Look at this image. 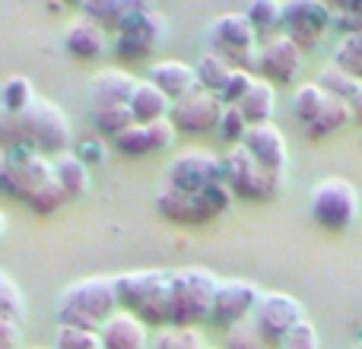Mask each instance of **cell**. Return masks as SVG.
Listing matches in <instances>:
<instances>
[{"label":"cell","instance_id":"d4e9b609","mask_svg":"<svg viewBox=\"0 0 362 349\" xmlns=\"http://www.w3.org/2000/svg\"><path fill=\"white\" fill-rule=\"evenodd\" d=\"M121 35H137L144 38V42H150L153 48H156V42L165 35V16H159L156 10H150V6H140L134 4V10L127 13V19L121 23Z\"/></svg>","mask_w":362,"mask_h":349},{"label":"cell","instance_id":"30bf717a","mask_svg":"<svg viewBox=\"0 0 362 349\" xmlns=\"http://www.w3.org/2000/svg\"><path fill=\"white\" fill-rule=\"evenodd\" d=\"M223 159L213 150H187L175 156L165 172V187L181 194H200L213 184H223Z\"/></svg>","mask_w":362,"mask_h":349},{"label":"cell","instance_id":"6da1fadb","mask_svg":"<svg viewBox=\"0 0 362 349\" xmlns=\"http://www.w3.org/2000/svg\"><path fill=\"white\" fill-rule=\"evenodd\" d=\"M118 312V295H115V276H86L61 292L57 299V321L64 327H80L95 331Z\"/></svg>","mask_w":362,"mask_h":349},{"label":"cell","instance_id":"9c48e42d","mask_svg":"<svg viewBox=\"0 0 362 349\" xmlns=\"http://www.w3.org/2000/svg\"><path fill=\"white\" fill-rule=\"evenodd\" d=\"M51 178H54V162H48L38 153H29L25 146L6 153L4 165H0V187L19 200H29Z\"/></svg>","mask_w":362,"mask_h":349},{"label":"cell","instance_id":"ac0fdd59","mask_svg":"<svg viewBox=\"0 0 362 349\" xmlns=\"http://www.w3.org/2000/svg\"><path fill=\"white\" fill-rule=\"evenodd\" d=\"M137 76H131L127 70H118V67H108V70H99L89 83V93H93V102H95V112L102 108H118V105H131V95L137 89Z\"/></svg>","mask_w":362,"mask_h":349},{"label":"cell","instance_id":"f6af8a7d","mask_svg":"<svg viewBox=\"0 0 362 349\" xmlns=\"http://www.w3.org/2000/svg\"><path fill=\"white\" fill-rule=\"evenodd\" d=\"M80 150H83V153H76V159H80L86 169H89V162H102V159H105V146H102V143L95 146L93 140H83Z\"/></svg>","mask_w":362,"mask_h":349},{"label":"cell","instance_id":"e0dca14e","mask_svg":"<svg viewBox=\"0 0 362 349\" xmlns=\"http://www.w3.org/2000/svg\"><path fill=\"white\" fill-rule=\"evenodd\" d=\"M242 146L264 165V169L276 172V174H286V165H289V150H286V137L283 131L270 121V124H257L245 134Z\"/></svg>","mask_w":362,"mask_h":349},{"label":"cell","instance_id":"52a82bcc","mask_svg":"<svg viewBox=\"0 0 362 349\" xmlns=\"http://www.w3.org/2000/svg\"><path fill=\"white\" fill-rule=\"evenodd\" d=\"M359 213V194L346 178H325L312 191V216L321 229H350Z\"/></svg>","mask_w":362,"mask_h":349},{"label":"cell","instance_id":"ee69618b","mask_svg":"<svg viewBox=\"0 0 362 349\" xmlns=\"http://www.w3.org/2000/svg\"><path fill=\"white\" fill-rule=\"evenodd\" d=\"M19 337H23V324L0 318V349H16Z\"/></svg>","mask_w":362,"mask_h":349},{"label":"cell","instance_id":"d590c367","mask_svg":"<svg viewBox=\"0 0 362 349\" xmlns=\"http://www.w3.org/2000/svg\"><path fill=\"white\" fill-rule=\"evenodd\" d=\"M216 131L223 140H229L232 146H238L245 140V134L251 131V124L245 121V114L238 112V105H223V118H219Z\"/></svg>","mask_w":362,"mask_h":349},{"label":"cell","instance_id":"7c38bea8","mask_svg":"<svg viewBox=\"0 0 362 349\" xmlns=\"http://www.w3.org/2000/svg\"><path fill=\"white\" fill-rule=\"evenodd\" d=\"M331 19H334L331 6L321 4V0H293V4H283V29H286V35L302 51L321 42Z\"/></svg>","mask_w":362,"mask_h":349},{"label":"cell","instance_id":"8d00e7d4","mask_svg":"<svg viewBox=\"0 0 362 349\" xmlns=\"http://www.w3.org/2000/svg\"><path fill=\"white\" fill-rule=\"evenodd\" d=\"M54 349H102V340L95 331H80V327H57Z\"/></svg>","mask_w":362,"mask_h":349},{"label":"cell","instance_id":"bcb514c9","mask_svg":"<svg viewBox=\"0 0 362 349\" xmlns=\"http://www.w3.org/2000/svg\"><path fill=\"white\" fill-rule=\"evenodd\" d=\"M346 105H350V114H353V124L356 127H362V83L356 86V93L350 95V102H346Z\"/></svg>","mask_w":362,"mask_h":349},{"label":"cell","instance_id":"8fae6325","mask_svg":"<svg viewBox=\"0 0 362 349\" xmlns=\"http://www.w3.org/2000/svg\"><path fill=\"white\" fill-rule=\"evenodd\" d=\"M23 124L32 146H38V150L57 153V156H64L70 150V121L54 102L35 99L23 112Z\"/></svg>","mask_w":362,"mask_h":349},{"label":"cell","instance_id":"7a4b0ae2","mask_svg":"<svg viewBox=\"0 0 362 349\" xmlns=\"http://www.w3.org/2000/svg\"><path fill=\"white\" fill-rule=\"evenodd\" d=\"M118 308L144 321L146 327L172 324L169 308V270H131L115 276Z\"/></svg>","mask_w":362,"mask_h":349},{"label":"cell","instance_id":"e575fe53","mask_svg":"<svg viewBox=\"0 0 362 349\" xmlns=\"http://www.w3.org/2000/svg\"><path fill=\"white\" fill-rule=\"evenodd\" d=\"M137 124L131 114V108L127 105H118V108H102V112H95V127H99L102 134H108V137H121L124 131H131V127Z\"/></svg>","mask_w":362,"mask_h":349},{"label":"cell","instance_id":"f1b7e54d","mask_svg":"<svg viewBox=\"0 0 362 349\" xmlns=\"http://www.w3.org/2000/svg\"><path fill=\"white\" fill-rule=\"evenodd\" d=\"M35 102V93H32V83L25 76H10V80L0 86V108L13 114H23L25 108Z\"/></svg>","mask_w":362,"mask_h":349},{"label":"cell","instance_id":"836d02e7","mask_svg":"<svg viewBox=\"0 0 362 349\" xmlns=\"http://www.w3.org/2000/svg\"><path fill=\"white\" fill-rule=\"evenodd\" d=\"M23 143H32L29 134H25L23 114H13V112H4V108H0V150L13 153Z\"/></svg>","mask_w":362,"mask_h":349},{"label":"cell","instance_id":"ba28073f","mask_svg":"<svg viewBox=\"0 0 362 349\" xmlns=\"http://www.w3.org/2000/svg\"><path fill=\"white\" fill-rule=\"evenodd\" d=\"M302 321H305L302 302L293 299L289 292H264L255 314H251V324H255V331L261 333L270 349H280L286 333Z\"/></svg>","mask_w":362,"mask_h":349},{"label":"cell","instance_id":"603a6c76","mask_svg":"<svg viewBox=\"0 0 362 349\" xmlns=\"http://www.w3.org/2000/svg\"><path fill=\"white\" fill-rule=\"evenodd\" d=\"M54 178L61 184V191L67 194V203L70 200H80L86 197L89 191V169L76 159V153H64V156L54 159Z\"/></svg>","mask_w":362,"mask_h":349},{"label":"cell","instance_id":"c3c4849f","mask_svg":"<svg viewBox=\"0 0 362 349\" xmlns=\"http://www.w3.org/2000/svg\"><path fill=\"white\" fill-rule=\"evenodd\" d=\"M359 349H362V346H359Z\"/></svg>","mask_w":362,"mask_h":349},{"label":"cell","instance_id":"484cf974","mask_svg":"<svg viewBox=\"0 0 362 349\" xmlns=\"http://www.w3.org/2000/svg\"><path fill=\"white\" fill-rule=\"evenodd\" d=\"M331 99H334V95H327L325 89L318 86V83H305V86L296 89L293 112H296V118H299L302 124L312 127L315 121H318L321 114H325V108L331 105Z\"/></svg>","mask_w":362,"mask_h":349},{"label":"cell","instance_id":"83f0119b","mask_svg":"<svg viewBox=\"0 0 362 349\" xmlns=\"http://www.w3.org/2000/svg\"><path fill=\"white\" fill-rule=\"evenodd\" d=\"M131 10L134 4H124V0H99V4L83 6V16L93 19L95 25H105V29H121V23L127 19Z\"/></svg>","mask_w":362,"mask_h":349},{"label":"cell","instance_id":"4dcf8cb0","mask_svg":"<svg viewBox=\"0 0 362 349\" xmlns=\"http://www.w3.org/2000/svg\"><path fill=\"white\" fill-rule=\"evenodd\" d=\"M318 86L325 89L327 95H337V99H344V102H350V95L356 93V86H359V80H353L350 73H344V70L337 67V64H325L321 67V73H318Z\"/></svg>","mask_w":362,"mask_h":349},{"label":"cell","instance_id":"4316f807","mask_svg":"<svg viewBox=\"0 0 362 349\" xmlns=\"http://www.w3.org/2000/svg\"><path fill=\"white\" fill-rule=\"evenodd\" d=\"M194 73H197V86H200V89H206V93L219 95V93H223V86H226V80H229L232 67H229V64H226L219 54L206 51V54L197 61Z\"/></svg>","mask_w":362,"mask_h":349},{"label":"cell","instance_id":"60d3db41","mask_svg":"<svg viewBox=\"0 0 362 349\" xmlns=\"http://www.w3.org/2000/svg\"><path fill=\"white\" fill-rule=\"evenodd\" d=\"M318 331H315L308 321H302V324H296L293 331L286 333V340H283L280 349H318Z\"/></svg>","mask_w":362,"mask_h":349},{"label":"cell","instance_id":"f546056e","mask_svg":"<svg viewBox=\"0 0 362 349\" xmlns=\"http://www.w3.org/2000/svg\"><path fill=\"white\" fill-rule=\"evenodd\" d=\"M0 318L16 321V324L25 321V295L16 286V280L4 270H0Z\"/></svg>","mask_w":362,"mask_h":349},{"label":"cell","instance_id":"d6986e66","mask_svg":"<svg viewBox=\"0 0 362 349\" xmlns=\"http://www.w3.org/2000/svg\"><path fill=\"white\" fill-rule=\"evenodd\" d=\"M102 349H146V324L127 312H115L99 327Z\"/></svg>","mask_w":362,"mask_h":349},{"label":"cell","instance_id":"5bb4252c","mask_svg":"<svg viewBox=\"0 0 362 349\" xmlns=\"http://www.w3.org/2000/svg\"><path fill=\"white\" fill-rule=\"evenodd\" d=\"M302 54L305 51L283 32V35H270L267 42L257 48V64L255 73H261V80L267 83H289L296 80V73L302 70Z\"/></svg>","mask_w":362,"mask_h":349},{"label":"cell","instance_id":"cb8c5ba5","mask_svg":"<svg viewBox=\"0 0 362 349\" xmlns=\"http://www.w3.org/2000/svg\"><path fill=\"white\" fill-rule=\"evenodd\" d=\"M67 51L83 57V61L99 57L102 51H105V32H102V25H95L93 19H86V16H83L80 23H74L67 29Z\"/></svg>","mask_w":362,"mask_h":349},{"label":"cell","instance_id":"b9f144b4","mask_svg":"<svg viewBox=\"0 0 362 349\" xmlns=\"http://www.w3.org/2000/svg\"><path fill=\"white\" fill-rule=\"evenodd\" d=\"M150 51H153V45L144 42V38H137V35H118V57H121V61H144Z\"/></svg>","mask_w":362,"mask_h":349},{"label":"cell","instance_id":"44dd1931","mask_svg":"<svg viewBox=\"0 0 362 349\" xmlns=\"http://www.w3.org/2000/svg\"><path fill=\"white\" fill-rule=\"evenodd\" d=\"M131 114L137 124H153V121H165L172 114V99L163 95L150 80H140L131 95Z\"/></svg>","mask_w":362,"mask_h":349},{"label":"cell","instance_id":"d6a6232c","mask_svg":"<svg viewBox=\"0 0 362 349\" xmlns=\"http://www.w3.org/2000/svg\"><path fill=\"white\" fill-rule=\"evenodd\" d=\"M334 64L362 83V35H344V42L334 51Z\"/></svg>","mask_w":362,"mask_h":349},{"label":"cell","instance_id":"2e32d148","mask_svg":"<svg viewBox=\"0 0 362 349\" xmlns=\"http://www.w3.org/2000/svg\"><path fill=\"white\" fill-rule=\"evenodd\" d=\"M175 124L169 118L165 121H153V124H134L131 131H124L121 137H115V146H118L124 156H153V153H165L172 143H175Z\"/></svg>","mask_w":362,"mask_h":349},{"label":"cell","instance_id":"3957f363","mask_svg":"<svg viewBox=\"0 0 362 349\" xmlns=\"http://www.w3.org/2000/svg\"><path fill=\"white\" fill-rule=\"evenodd\" d=\"M219 280L206 267L169 270V308L172 327H194L213 314Z\"/></svg>","mask_w":362,"mask_h":349},{"label":"cell","instance_id":"f35d334b","mask_svg":"<svg viewBox=\"0 0 362 349\" xmlns=\"http://www.w3.org/2000/svg\"><path fill=\"white\" fill-rule=\"evenodd\" d=\"M226 349H270V346L264 343V337L255 331L251 321H242V324L226 331Z\"/></svg>","mask_w":362,"mask_h":349},{"label":"cell","instance_id":"7bdbcfd3","mask_svg":"<svg viewBox=\"0 0 362 349\" xmlns=\"http://www.w3.org/2000/svg\"><path fill=\"white\" fill-rule=\"evenodd\" d=\"M334 23H337V29H344L346 35H362V4L340 6V10L334 13Z\"/></svg>","mask_w":362,"mask_h":349},{"label":"cell","instance_id":"1f68e13d","mask_svg":"<svg viewBox=\"0 0 362 349\" xmlns=\"http://www.w3.org/2000/svg\"><path fill=\"white\" fill-rule=\"evenodd\" d=\"M245 16L255 25V32H276L283 25V4H276V0H255L245 10Z\"/></svg>","mask_w":362,"mask_h":349},{"label":"cell","instance_id":"8992f818","mask_svg":"<svg viewBox=\"0 0 362 349\" xmlns=\"http://www.w3.org/2000/svg\"><path fill=\"white\" fill-rule=\"evenodd\" d=\"M210 48L213 54H219L232 70H248L255 73L257 64V32L248 23L245 13H223V16L213 19L210 32Z\"/></svg>","mask_w":362,"mask_h":349},{"label":"cell","instance_id":"7402d4cb","mask_svg":"<svg viewBox=\"0 0 362 349\" xmlns=\"http://www.w3.org/2000/svg\"><path fill=\"white\" fill-rule=\"evenodd\" d=\"M274 108H276L274 83L255 76L251 89L245 93V99L238 102V112L245 114V121H248L251 127H257V124H270V121H274Z\"/></svg>","mask_w":362,"mask_h":349},{"label":"cell","instance_id":"7dc6e473","mask_svg":"<svg viewBox=\"0 0 362 349\" xmlns=\"http://www.w3.org/2000/svg\"><path fill=\"white\" fill-rule=\"evenodd\" d=\"M4 232H6V216L0 213V238H4Z\"/></svg>","mask_w":362,"mask_h":349},{"label":"cell","instance_id":"ffe728a7","mask_svg":"<svg viewBox=\"0 0 362 349\" xmlns=\"http://www.w3.org/2000/svg\"><path fill=\"white\" fill-rule=\"evenodd\" d=\"M150 83L163 95H169L172 102L185 99L187 93L197 89V73L194 67H187L185 61H159L150 67Z\"/></svg>","mask_w":362,"mask_h":349},{"label":"cell","instance_id":"277c9868","mask_svg":"<svg viewBox=\"0 0 362 349\" xmlns=\"http://www.w3.org/2000/svg\"><path fill=\"white\" fill-rule=\"evenodd\" d=\"M229 206H232V191L226 187V181L206 187V191H200V194H181L165 184L159 187V194H156L159 216H165L169 223H178V225L210 223V219L223 216Z\"/></svg>","mask_w":362,"mask_h":349},{"label":"cell","instance_id":"ab89813d","mask_svg":"<svg viewBox=\"0 0 362 349\" xmlns=\"http://www.w3.org/2000/svg\"><path fill=\"white\" fill-rule=\"evenodd\" d=\"M251 83H255V73H248V70H232L223 93H219V102H223V105H238V102L245 99V93L251 89Z\"/></svg>","mask_w":362,"mask_h":349},{"label":"cell","instance_id":"74e56055","mask_svg":"<svg viewBox=\"0 0 362 349\" xmlns=\"http://www.w3.org/2000/svg\"><path fill=\"white\" fill-rule=\"evenodd\" d=\"M156 349H206V346H204V337L194 327H172V331L159 333Z\"/></svg>","mask_w":362,"mask_h":349},{"label":"cell","instance_id":"9a60e30c","mask_svg":"<svg viewBox=\"0 0 362 349\" xmlns=\"http://www.w3.org/2000/svg\"><path fill=\"white\" fill-rule=\"evenodd\" d=\"M261 295L264 292L251 280H226V283H219V289H216V302H213L210 318L216 321L219 327L229 331V327L242 324V321H248L251 314H255Z\"/></svg>","mask_w":362,"mask_h":349},{"label":"cell","instance_id":"5b68a950","mask_svg":"<svg viewBox=\"0 0 362 349\" xmlns=\"http://www.w3.org/2000/svg\"><path fill=\"white\" fill-rule=\"evenodd\" d=\"M223 178H226V187L232 191V197L264 203V200H274L276 194L283 191V178H286V174L264 169V165L238 143L223 156Z\"/></svg>","mask_w":362,"mask_h":349},{"label":"cell","instance_id":"4fadbf2b","mask_svg":"<svg viewBox=\"0 0 362 349\" xmlns=\"http://www.w3.org/2000/svg\"><path fill=\"white\" fill-rule=\"evenodd\" d=\"M219 118H223V102H219V95L206 93V89H200V86L194 89V93H187L185 99L172 102V114H169V121L181 134H206L219 124Z\"/></svg>","mask_w":362,"mask_h":349}]
</instances>
